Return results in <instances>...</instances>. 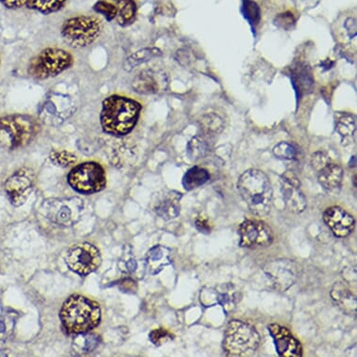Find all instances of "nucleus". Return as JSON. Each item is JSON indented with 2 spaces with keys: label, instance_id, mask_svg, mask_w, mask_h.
Segmentation results:
<instances>
[{
  "label": "nucleus",
  "instance_id": "nucleus-1",
  "mask_svg": "<svg viewBox=\"0 0 357 357\" xmlns=\"http://www.w3.org/2000/svg\"><path fill=\"white\" fill-rule=\"evenodd\" d=\"M141 111L142 105L138 101L123 96H109L102 102L101 128L108 135H128L135 128Z\"/></svg>",
  "mask_w": 357,
  "mask_h": 357
},
{
  "label": "nucleus",
  "instance_id": "nucleus-2",
  "mask_svg": "<svg viewBox=\"0 0 357 357\" xmlns=\"http://www.w3.org/2000/svg\"><path fill=\"white\" fill-rule=\"evenodd\" d=\"M238 189L252 213L257 216L270 213L273 190L265 173L258 169L247 170L238 178Z\"/></svg>",
  "mask_w": 357,
  "mask_h": 357
},
{
  "label": "nucleus",
  "instance_id": "nucleus-3",
  "mask_svg": "<svg viewBox=\"0 0 357 357\" xmlns=\"http://www.w3.org/2000/svg\"><path fill=\"white\" fill-rule=\"evenodd\" d=\"M100 309L96 302L84 296H73L63 305L60 318L68 333H87L100 322Z\"/></svg>",
  "mask_w": 357,
  "mask_h": 357
},
{
  "label": "nucleus",
  "instance_id": "nucleus-4",
  "mask_svg": "<svg viewBox=\"0 0 357 357\" xmlns=\"http://www.w3.org/2000/svg\"><path fill=\"white\" fill-rule=\"evenodd\" d=\"M40 129V123L29 115L0 117V147L6 150L26 147L37 137Z\"/></svg>",
  "mask_w": 357,
  "mask_h": 357
},
{
  "label": "nucleus",
  "instance_id": "nucleus-5",
  "mask_svg": "<svg viewBox=\"0 0 357 357\" xmlns=\"http://www.w3.org/2000/svg\"><path fill=\"white\" fill-rule=\"evenodd\" d=\"M102 32V21L96 16L79 15L68 18L61 27L65 43L74 49L88 47Z\"/></svg>",
  "mask_w": 357,
  "mask_h": 357
},
{
  "label": "nucleus",
  "instance_id": "nucleus-6",
  "mask_svg": "<svg viewBox=\"0 0 357 357\" xmlns=\"http://www.w3.org/2000/svg\"><path fill=\"white\" fill-rule=\"evenodd\" d=\"M73 56L64 49L47 48L30 60L27 73L36 79L60 75L73 65Z\"/></svg>",
  "mask_w": 357,
  "mask_h": 357
},
{
  "label": "nucleus",
  "instance_id": "nucleus-7",
  "mask_svg": "<svg viewBox=\"0 0 357 357\" xmlns=\"http://www.w3.org/2000/svg\"><path fill=\"white\" fill-rule=\"evenodd\" d=\"M260 345V336L254 326L238 320H232L225 332L222 347L232 356L254 354Z\"/></svg>",
  "mask_w": 357,
  "mask_h": 357
},
{
  "label": "nucleus",
  "instance_id": "nucleus-8",
  "mask_svg": "<svg viewBox=\"0 0 357 357\" xmlns=\"http://www.w3.org/2000/svg\"><path fill=\"white\" fill-rule=\"evenodd\" d=\"M68 182L79 193H98L105 188V170L96 162H85L71 169L68 175Z\"/></svg>",
  "mask_w": 357,
  "mask_h": 357
},
{
  "label": "nucleus",
  "instance_id": "nucleus-9",
  "mask_svg": "<svg viewBox=\"0 0 357 357\" xmlns=\"http://www.w3.org/2000/svg\"><path fill=\"white\" fill-rule=\"evenodd\" d=\"M84 202L79 197L49 199L41 205V213L54 224L71 227L81 219Z\"/></svg>",
  "mask_w": 357,
  "mask_h": 357
},
{
  "label": "nucleus",
  "instance_id": "nucleus-10",
  "mask_svg": "<svg viewBox=\"0 0 357 357\" xmlns=\"http://www.w3.org/2000/svg\"><path fill=\"white\" fill-rule=\"evenodd\" d=\"M66 263L74 273L79 275H88L98 270L100 266V252L92 244H78L68 252Z\"/></svg>",
  "mask_w": 357,
  "mask_h": 357
},
{
  "label": "nucleus",
  "instance_id": "nucleus-11",
  "mask_svg": "<svg viewBox=\"0 0 357 357\" xmlns=\"http://www.w3.org/2000/svg\"><path fill=\"white\" fill-rule=\"evenodd\" d=\"M35 174L32 169L22 167L8 178L5 191L10 203L15 207L23 205L34 189Z\"/></svg>",
  "mask_w": 357,
  "mask_h": 357
},
{
  "label": "nucleus",
  "instance_id": "nucleus-12",
  "mask_svg": "<svg viewBox=\"0 0 357 357\" xmlns=\"http://www.w3.org/2000/svg\"><path fill=\"white\" fill-rule=\"evenodd\" d=\"M264 273L270 280L271 285L280 292L289 289L298 278V268L296 264L287 258L273 260L266 264L264 268Z\"/></svg>",
  "mask_w": 357,
  "mask_h": 357
},
{
  "label": "nucleus",
  "instance_id": "nucleus-13",
  "mask_svg": "<svg viewBox=\"0 0 357 357\" xmlns=\"http://www.w3.org/2000/svg\"><path fill=\"white\" fill-rule=\"evenodd\" d=\"M240 245L243 248L268 247L273 241V232L266 222L260 221H245L241 225Z\"/></svg>",
  "mask_w": 357,
  "mask_h": 357
},
{
  "label": "nucleus",
  "instance_id": "nucleus-14",
  "mask_svg": "<svg viewBox=\"0 0 357 357\" xmlns=\"http://www.w3.org/2000/svg\"><path fill=\"white\" fill-rule=\"evenodd\" d=\"M301 181L292 172L281 176V191L285 206L294 213H303L307 207V200L301 189Z\"/></svg>",
  "mask_w": 357,
  "mask_h": 357
},
{
  "label": "nucleus",
  "instance_id": "nucleus-15",
  "mask_svg": "<svg viewBox=\"0 0 357 357\" xmlns=\"http://www.w3.org/2000/svg\"><path fill=\"white\" fill-rule=\"evenodd\" d=\"M268 331L275 343L276 350L279 356L282 357L302 356V346L301 342L293 336L287 328L276 325L268 326Z\"/></svg>",
  "mask_w": 357,
  "mask_h": 357
},
{
  "label": "nucleus",
  "instance_id": "nucleus-16",
  "mask_svg": "<svg viewBox=\"0 0 357 357\" xmlns=\"http://www.w3.org/2000/svg\"><path fill=\"white\" fill-rule=\"evenodd\" d=\"M68 2V0H0V4L8 10L27 9L44 15L60 12Z\"/></svg>",
  "mask_w": 357,
  "mask_h": 357
},
{
  "label": "nucleus",
  "instance_id": "nucleus-17",
  "mask_svg": "<svg viewBox=\"0 0 357 357\" xmlns=\"http://www.w3.org/2000/svg\"><path fill=\"white\" fill-rule=\"evenodd\" d=\"M324 221L337 238L348 237L354 229V217L337 206L325 211Z\"/></svg>",
  "mask_w": 357,
  "mask_h": 357
},
{
  "label": "nucleus",
  "instance_id": "nucleus-18",
  "mask_svg": "<svg viewBox=\"0 0 357 357\" xmlns=\"http://www.w3.org/2000/svg\"><path fill=\"white\" fill-rule=\"evenodd\" d=\"M240 301V294L231 284L222 285L215 289H208L207 292L204 291L202 294V302L205 306L220 304L227 312L234 309L236 304Z\"/></svg>",
  "mask_w": 357,
  "mask_h": 357
},
{
  "label": "nucleus",
  "instance_id": "nucleus-19",
  "mask_svg": "<svg viewBox=\"0 0 357 357\" xmlns=\"http://www.w3.org/2000/svg\"><path fill=\"white\" fill-rule=\"evenodd\" d=\"M74 106L67 96L53 95L46 100L43 105V114L45 117H51L59 123L65 121L73 114Z\"/></svg>",
  "mask_w": 357,
  "mask_h": 357
},
{
  "label": "nucleus",
  "instance_id": "nucleus-20",
  "mask_svg": "<svg viewBox=\"0 0 357 357\" xmlns=\"http://www.w3.org/2000/svg\"><path fill=\"white\" fill-rule=\"evenodd\" d=\"M331 295L335 303L345 314H356V296L344 284L336 282L332 288Z\"/></svg>",
  "mask_w": 357,
  "mask_h": 357
},
{
  "label": "nucleus",
  "instance_id": "nucleus-21",
  "mask_svg": "<svg viewBox=\"0 0 357 357\" xmlns=\"http://www.w3.org/2000/svg\"><path fill=\"white\" fill-rule=\"evenodd\" d=\"M161 77L153 70H144L138 74L132 82L134 91L142 95L156 94L160 90L162 82Z\"/></svg>",
  "mask_w": 357,
  "mask_h": 357
},
{
  "label": "nucleus",
  "instance_id": "nucleus-22",
  "mask_svg": "<svg viewBox=\"0 0 357 357\" xmlns=\"http://www.w3.org/2000/svg\"><path fill=\"white\" fill-rule=\"evenodd\" d=\"M343 172L336 164L329 163L319 170L318 181L320 185L328 192H337L342 186Z\"/></svg>",
  "mask_w": 357,
  "mask_h": 357
},
{
  "label": "nucleus",
  "instance_id": "nucleus-23",
  "mask_svg": "<svg viewBox=\"0 0 357 357\" xmlns=\"http://www.w3.org/2000/svg\"><path fill=\"white\" fill-rule=\"evenodd\" d=\"M182 195L172 191L165 195L155 207L156 213L165 220L176 218L180 213V200Z\"/></svg>",
  "mask_w": 357,
  "mask_h": 357
},
{
  "label": "nucleus",
  "instance_id": "nucleus-24",
  "mask_svg": "<svg viewBox=\"0 0 357 357\" xmlns=\"http://www.w3.org/2000/svg\"><path fill=\"white\" fill-rule=\"evenodd\" d=\"M117 8V24L122 27L135 23L138 8L135 0H114Z\"/></svg>",
  "mask_w": 357,
  "mask_h": 357
},
{
  "label": "nucleus",
  "instance_id": "nucleus-25",
  "mask_svg": "<svg viewBox=\"0 0 357 357\" xmlns=\"http://www.w3.org/2000/svg\"><path fill=\"white\" fill-rule=\"evenodd\" d=\"M292 84L298 98L312 91L314 82L310 68L302 65L296 67L293 71Z\"/></svg>",
  "mask_w": 357,
  "mask_h": 357
},
{
  "label": "nucleus",
  "instance_id": "nucleus-26",
  "mask_svg": "<svg viewBox=\"0 0 357 357\" xmlns=\"http://www.w3.org/2000/svg\"><path fill=\"white\" fill-rule=\"evenodd\" d=\"M170 252L167 248L162 246H155L151 249L147 255V264L150 271L153 274L158 273L165 266L169 265Z\"/></svg>",
  "mask_w": 357,
  "mask_h": 357
},
{
  "label": "nucleus",
  "instance_id": "nucleus-27",
  "mask_svg": "<svg viewBox=\"0 0 357 357\" xmlns=\"http://www.w3.org/2000/svg\"><path fill=\"white\" fill-rule=\"evenodd\" d=\"M210 180L208 170L199 167H194L185 173L183 178V185L185 190L191 191L205 185Z\"/></svg>",
  "mask_w": 357,
  "mask_h": 357
},
{
  "label": "nucleus",
  "instance_id": "nucleus-28",
  "mask_svg": "<svg viewBox=\"0 0 357 357\" xmlns=\"http://www.w3.org/2000/svg\"><path fill=\"white\" fill-rule=\"evenodd\" d=\"M161 56L162 52L158 48L142 49V50L137 51L136 53L132 54L128 59H126L123 68L126 70L130 71L134 68Z\"/></svg>",
  "mask_w": 357,
  "mask_h": 357
},
{
  "label": "nucleus",
  "instance_id": "nucleus-29",
  "mask_svg": "<svg viewBox=\"0 0 357 357\" xmlns=\"http://www.w3.org/2000/svg\"><path fill=\"white\" fill-rule=\"evenodd\" d=\"M199 128L206 136H215L224 130L225 122L221 116L213 112L202 116L199 121Z\"/></svg>",
  "mask_w": 357,
  "mask_h": 357
},
{
  "label": "nucleus",
  "instance_id": "nucleus-30",
  "mask_svg": "<svg viewBox=\"0 0 357 357\" xmlns=\"http://www.w3.org/2000/svg\"><path fill=\"white\" fill-rule=\"evenodd\" d=\"M210 144L199 136L192 139L188 145V155L192 161L206 158L210 153Z\"/></svg>",
  "mask_w": 357,
  "mask_h": 357
},
{
  "label": "nucleus",
  "instance_id": "nucleus-31",
  "mask_svg": "<svg viewBox=\"0 0 357 357\" xmlns=\"http://www.w3.org/2000/svg\"><path fill=\"white\" fill-rule=\"evenodd\" d=\"M93 10L98 15H102L108 22L116 20L117 8L114 2L108 0H98L93 6Z\"/></svg>",
  "mask_w": 357,
  "mask_h": 357
},
{
  "label": "nucleus",
  "instance_id": "nucleus-32",
  "mask_svg": "<svg viewBox=\"0 0 357 357\" xmlns=\"http://www.w3.org/2000/svg\"><path fill=\"white\" fill-rule=\"evenodd\" d=\"M243 13L252 27L259 24L261 19L260 8L252 0H243Z\"/></svg>",
  "mask_w": 357,
  "mask_h": 357
},
{
  "label": "nucleus",
  "instance_id": "nucleus-33",
  "mask_svg": "<svg viewBox=\"0 0 357 357\" xmlns=\"http://www.w3.org/2000/svg\"><path fill=\"white\" fill-rule=\"evenodd\" d=\"M356 128V120L351 115H346L337 120V131L342 138L347 139L353 137Z\"/></svg>",
  "mask_w": 357,
  "mask_h": 357
},
{
  "label": "nucleus",
  "instance_id": "nucleus-34",
  "mask_svg": "<svg viewBox=\"0 0 357 357\" xmlns=\"http://www.w3.org/2000/svg\"><path fill=\"white\" fill-rule=\"evenodd\" d=\"M51 161L56 166L68 167L77 162V156L68 151H53L50 155Z\"/></svg>",
  "mask_w": 357,
  "mask_h": 357
},
{
  "label": "nucleus",
  "instance_id": "nucleus-35",
  "mask_svg": "<svg viewBox=\"0 0 357 357\" xmlns=\"http://www.w3.org/2000/svg\"><path fill=\"white\" fill-rule=\"evenodd\" d=\"M273 155L276 158L281 159V160H292L296 158V150L292 144H287V142H281L276 145L273 149Z\"/></svg>",
  "mask_w": 357,
  "mask_h": 357
},
{
  "label": "nucleus",
  "instance_id": "nucleus-36",
  "mask_svg": "<svg viewBox=\"0 0 357 357\" xmlns=\"http://www.w3.org/2000/svg\"><path fill=\"white\" fill-rule=\"evenodd\" d=\"M149 337L151 342L156 346L164 344V343L169 342L174 337L170 332L164 328L155 329V331L151 332Z\"/></svg>",
  "mask_w": 357,
  "mask_h": 357
},
{
  "label": "nucleus",
  "instance_id": "nucleus-37",
  "mask_svg": "<svg viewBox=\"0 0 357 357\" xmlns=\"http://www.w3.org/2000/svg\"><path fill=\"white\" fill-rule=\"evenodd\" d=\"M329 163H331V158H329V156L326 155V153L317 152L315 153L314 155H312V167H314V169L318 170V172H319L320 169H322L323 167H325L326 165H328Z\"/></svg>",
  "mask_w": 357,
  "mask_h": 357
},
{
  "label": "nucleus",
  "instance_id": "nucleus-38",
  "mask_svg": "<svg viewBox=\"0 0 357 357\" xmlns=\"http://www.w3.org/2000/svg\"><path fill=\"white\" fill-rule=\"evenodd\" d=\"M82 337V344L84 345H82L81 348L85 353H89V351L94 350L97 347L98 343V337L97 336H95V335H84V336Z\"/></svg>",
  "mask_w": 357,
  "mask_h": 357
},
{
  "label": "nucleus",
  "instance_id": "nucleus-39",
  "mask_svg": "<svg viewBox=\"0 0 357 357\" xmlns=\"http://www.w3.org/2000/svg\"><path fill=\"white\" fill-rule=\"evenodd\" d=\"M294 23H295V19H294L293 15H291L290 13H282V15L277 16L275 19L277 26L284 29L292 27Z\"/></svg>",
  "mask_w": 357,
  "mask_h": 357
},
{
  "label": "nucleus",
  "instance_id": "nucleus-40",
  "mask_svg": "<svg viewBox=\"0 0 357 357\" xmlns=\"http://www.w3.org/2000/svg\"><path fill=\"white\" fill-rule=\"evenodd\" d=\"M197 229L202 233H210V227L208 226L207 222L203 221V220H197L196 222Z\"/></svg>",
  "mask_w": 357,
  "mask_h": 357
},
{
  "label": "nucleus",
  "instance_id": "nucleus-41",
  "mask_svg": "<svg viewBox=\"0 0 357 357\" xmlns=\"http://www.w3.org/2000/svg\"><path fill=\"white\" fill-rule=\"evenodd\" d=\"M6 331V324L3 321L0 320V333H3Z\"/></svg>",
  "mask_w": 357,
  "mask_h": 357
},
{
  "label": "nucleus",
  "instance_id": "nucleus-42",
  "mask_svg": "<svg viewBox=\"0 0 357 357\" xmlns=\"http://www.w3.org/2000/svg\"><path fill=\"white\" fill-rule=\"evenodd\" d=\"M0 65H1V60H0Z\"/></svg>",
  "mask_w": 357,
  "mask_h": 357
}]
</instances>
